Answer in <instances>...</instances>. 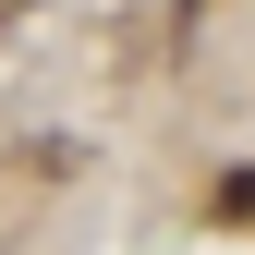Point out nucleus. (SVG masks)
I'll return each instance as SVG.
<instances>
[]
</instances>
